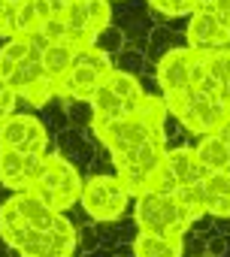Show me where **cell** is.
Returning <instances> with one entry per match:
<instances>
[{
	"label": "cell",
	"mask_w": 230,
	"mask_h": 257,
	"mask_svg": "<svg viewBox=\"0 0 230 257\" xmlns=\"http://www.w3.org/2000/svg\"><path fill=\"white\" fill-rule=\"evenodd\" d=\"M134 221L140 230L161 233V236H185L194 227V221L179 206V200L173 194H164L155 188L134 197Z\"/></svg>",
	"instance_id": "cell-3"
},
{
	"label": "cell",
	"mask_w": 230,
	"mask_h": 257,
	"mask_svg": "<svg viewBox=\"0 0 230 257\" xmlns=\"http://www.w3.org/2000/svg\"><path fill=\"white\" fill-rule=\"evenodd\" d=\"M131 251H134V257H182L185 254V236H161V233L140 230Z\"/></svg>",
	"instance_id": "cell-16"
},
{
	"label": "cell",
	"mask_w": 230,
	"mask_h": 257,
	"mask_svg": "<svg viewBox=\"0 0 230 257\" xmlns=\"http://www.w3.org/2000/svg\"><path fill=\"white\" fill-rule=\"evenodd\" d=\"M22 4H13V0H0V37L13 40L16 37V16H19Z\"/></svg>",
	"instance_id": "cell-21"
},
{
	"label": "cell",
	"mask_w": 230,
	"mask_h": 257,
	"mask_svg": "<svg viewBox=\"0 0 230 257\" xmlns=\"http://www.w3.org/2000/svg\"><path fill=\"white\" fill-rule=\"evenodd\" d=\"M91 134L109 152L115 176L125 182L131 197L152 188L167 155V127H155L140 115H128L112 121H91Z\"/></svg>",
	"instance_id": "cell-1"
},
{
	"label": "cell",
	"mask_w": 230,
	"mask_h": 257,
	"mask_svg": "<svg viewBox=\"0 0 230 257\" xmlns=\"http://www.w3.org/2000/svg\"><path fill=\"white\" fill-rule=\"evenodd\" d=\"M112 70H115V61H112L109 52H103L100 46H85V49L76 52V61H73L70 73L61 79L58 97L73 100V103H88Z\"/></svg>",
	"instance_id": "cell-5"
},
{
	"label": "cell",
	"mask_w": 230,
	"mask_h": 257,
	"mask_svg": "<svg viewBox=\"0 0 230 257\" xmlns=\"http://www.w3.org/2000/svg\"><path fill=\"white\" fill-rule=\"evenodd\" d=\"M197 88L215 94L230 109V52L203 55V76H200Z\"/></svg>",
	"instance_id": "cell-15"
},
{
	"label": "cell",
	"mask_w": 230,
	"mask_h": 257,
	"mask_svg": "<svg viewBox=\"0 0 230 257\" xmlns=\"http://www.w3.org/2000/svg\"><path fill=\"white\" fill-rule=\"evenodd\" d=\"M203 179H206V167L197 161L194 146H176V149H167L152 188L164 191V194H173L185 185H200Z\"/></svg>",
	"instance_id": "cell-10"
},
{
	"label": "cell",
	"mask_w": 230,
	"mask_h": 257,
	"mask_svg": "<svg viewBox=\"0 0 230 257\" xmlns=\"http://www.w3.org/2000/svg\"><path fill=\"white\" fill-rule=\"evenodd\" d=\"M79 245V233L73 227V221L67 218V212H61V218L55 221L52 230H37L28 236L25 245H19V257H73Z\"/></svg>",
	"instance_id": "cell-12"
},
{
	"label": "cell",
	"mask_w": 230,
	"mask_h": 257,
	"mask_svg": "<svg viewBox=\"0 0 230 257\" xmlns=\"http://www.w3.org/2000/svg\"><path fill=\"white\" fill-rule=\"evenodd\" d=\"M224 251H227V239H221V236H218V239H212V242H209V254H212V257H221Z\"/></svg>",
	"instance_id": "cell-25"
},
{
	"label": "cell",
	"mask_w": 230,
	"mask_h": 257,
	"mask_svg": "<svg viewBox=\"0 0 230 257\" xmlns=\"http://www.w3.org/2000/svg\"><path fill=\"white\" fill-rule=\"evenodd\" d=\"M46 167V155H25L13 149H0V185L13 194L31 191Z\"/></svg>",
	"instance_id": "cell-14"
},
{
	"label": "cell",
	"mask_w": 230,
	"mask_h": 257,
	"mask_svg": "<svg viewBox=\"0 0 230 257\" xmlns=\"http://www.w3.org/2000/svg\"><path fill=\"white\" fill-rule=\"evenodd\" d=\"M200 76H203V55L188 46H176V49L164 52L155 67V79H158L164 97H176V94L197 88Z\"/></svg>",
	"instance_id": "cell-9"
},
{
	"label": "cell",
	"mask_w": 230,
	"mask_h": 257,
	"mask_svg": "<svg viewBox=\"0 0 230 257\" xmlns=\"http://www.w3.org/2000/svg\"><path fill=\"white\" fill-rule=\"evenodd\" d=\"M164 103H167L170 115L185 127V131L197 134V137L215 134L230 115V109L215 94H209L203 88H191V91L176 94V97H164Z\"/></svg>",
	"instance_id": "cell-4"
},
{
	"label": "cell",
	"mask_w": 230,
	"mask_h": 257,
	"mask_svg": "<svg viewBox=\"0 0 230 257\" xmlns=\"http://www.w3.org/2000/svg\"><path fill=\"white\" fill-rule=\"evenodd\" d=\"M143 97H146L143 82H140L134 73L115 67V70L106 76V82L94 91V97L88 100L91 121H112V118L137 115Z\"/></svg>",
	"instance_id": "cell-2"
},
{
	"label": "cell",
	"mask_w": 230,
	"mask_h": 257,
	"mask_svg": "<svg viewBox=\"0 0 230 257\" xmlns=\"http://www.w3.org/2000/svg\"><path fill=\"white\" fill-rule=\"evenodd\" d=\"M203 188V203H206V215L212 218H230V176L227 173H206V179L200 182Z\"/></svg>",
	"instance_id": "cell-17"
},
{
	"label": "cell",
	"mask_w": 230,
	"mask_h": 257,
	"mask_svg": "<svg viewBox=\"0 0 230 257\" xmlns=\"http://www.w3.org/2000/svg\"><path fill=\"white\" fill-rule=\"evenodd\" d=\"M79 206L85 209V215L91 221L109 224V221H119L128 212L131 191L125 188V182L115 173H97V176H91V179L82 182Z\"/></svg>",
	"instance_id": "cell-6"
},
{
	"label": "cell",
	"mask_w": 230,
	"mask_h": 257,
	"mask_svg": "<svg viewBox=\"0 0 230 257\" xmlns=\"http://www.w3.org/2000/svg\"><path fill=\"white\" fill-rule=\"evenodd\" d=\"M0 149H13L25 155H49V131L37 115L13 112L0 124Z\"/></svg>",
	"instance_id": "cell-11"
},
{
	"label": "cell",
	"mask_w": 230,
	"mask_h": 257,
	"mask_svg": "<svg viewBox=\"0 0 230 257\" xmlns=\"http://www.w3.org/2000/svg\"><path fill=\"white\" fill-rule=\"evenodd\" d=\"M194 152H197V161L206 167V173H224L227 164H230V146H227V140L218 131L200 137V143L194 146Z\"/></svg>",
	"instance_id": "cell-19"
},
{
	"label": "cell",
	"mask_w": 230,
	"mask_h": 257,
	"mask_svg": "<svg viewBox=\"0 0 230 257\" xmlns=\"http://www.w3.org/2000/svg\"><path fill=\"white\" fill-rule=\"evenodd\" d=\"M70 4H73V0H37V10L43 16V25L64 19V13L70 10Z\"/></svg>",
	"instance_id": "cell-22"
},
{
	"label": "cell",
	"mask_w": 230,
	"mask_h": 257,
	"mask_svg": "<svg viewBox=\"0 0 230 257\" xmlns=\"http://www.w3.org/2000/svg\"><path fill=\"white\" fill-rule=\"evenodd\" d=\"M64 37L76 49L97 46L100 34L112 28V4L109 0H73L64 13Z\"/></svg>",
	"instance_id": "cell-8"
},
{
	"label": "cell",
	"mask_w": 230,
	"mask_h": 257,
	"mask_svg": "<svg viewBox=\"0 0 230 257\" xmlns=\"http://www.w3.org/2000/svg\"><path fill=\"white\" fill-rule=\"evenodd\" d=\"M218 134H221V137L227 140V146H230V115H227V121H224V124L218 127Z\"/></svg>",
	"instance_id": "cell-26"
},
{
	"label": "cell",
	"mask_w": 230,
	"mask_h": 257,
	"mask_svg": "<svg viewBox=\"0 0 230 257\" xmlns=\"http://www.w3.org/2000/svg\"><path fill=\"white\" fill-rule=\"evenodd\" d=\"M82 176L79 170L64 158V155H46V167L37 179V185L31 188L46 206H52L55 212H67L70 206L79 203L82 197Z\"/></svg>",
	"instance_id": "cell-7"
},
{
	"label": "cell",
	"mask_w": 230,
	"mask_h": 257,
	"mask_svg": "<svg viewBox=\"0 0 230 257\" xmlns=\"http://www.w3.org/2000/svg\"><path fill=\"white\" fill-rule=\"evenodd\" d=\"M76 46L67 43V40H55V43H46L43 49V70H46V79H52L55 85H61V79L70 73L73 61H76Z\"/></svg>",
	"instance_id": "cell-18"
},
{
	"label": "cell",
	"mask_w": 230,
	"mask_h": 257,
	"mask_svg": "<svg viewBox=\"0 0 230 257\" xmlns=\"http://www.w3.org/2000/svg\"><path fill=\"white\" fill-rule=\"evenodd\" d=\"M149 7H152L158 16H167V19H182V16L197 13V4H194V0H149Z\"/></svg>",
	"instance_id": "cell-20"
},
{
	"label": "cell",
	"mask_w": 230,
	"mask_h": 257,
	"mask_svg": "<svg viewBox=\"0 0 230 257\" xmlns=\"http://www.w3.org/2000/svg\"><path fill=\"white\" fill-rule=\"evenodd\" d=\"M16 109H19V94H16L4 79H0V124H4Z\"/></svg>",
	"instance_id": "cell-23"
},
{
	"label": "cell",
	"mask_w": 230,
	"mask_h": 257,
	"mask_svg": "<svg viewBox=\"0 0 230 257\" xmlns=\"http://www.w3.org/2000/svg\"><path fill=\"white\" fill-rule=\"evenodd\" d=\"M185 46L200 52V55H218L230 52V22L212 16V13H191L188 28H185Z\"/></svg>",
	"instance_id": "cell-13"
},
{
	"label": "cell",
	"mask_w": 230,
	"mask_h": 257,
	"mask_svg": "<svg viewBox=\"0 0 230 257\" xmlns=\"http://www.w3.org/2000/svg\"><path fill=\"white\" fill-rule=\"evenodd\" d=\"M109 4H112V0H109Z\"/></svg>",
	"instance_id": "cell-27"
},
{
	"label": "cell",
	"mask_w": 230,
	"mask_h": 257,
	"mask_svg": "<svg viewBox=\"0 0 230 257\" xmlns=\"http://www.w3.org/2000/svg\"><path fill=\"white\" fill-rule=\"evenodd\" d=\"M203 13H212V16H218V19L230 22V0H212V7H209V10H203Z\"/></svg>",
	"instance_id": "cell-24"
}]
</instances>
